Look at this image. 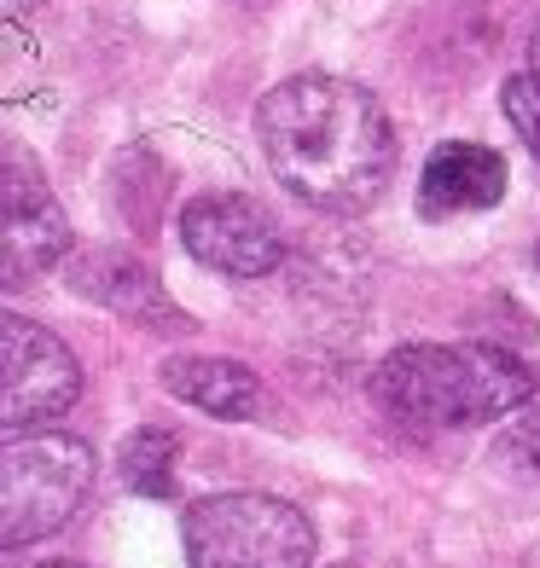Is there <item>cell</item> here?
<instances>
[{
  "mask_svg": "<svg viewBox=\"0 0 540 568\" xmlns=\"http://www.w3.org/2000/svg\"><path fill=\"white\" fill-rule=\"evenodd\" d=\"M82 395V366L47 325L7 314L0 320V429H47Z\"/></svg>",
  "mask_w": 540,
  "mask_h": 568,
  "instance_id": "cell-5",
  "label": "cell"
},
{
  "mask_svg": "<svg viewBox=\"0 0 540 568\" xmlns=\"http://www.w3.org/2000/svg\"><path fill=\"white\" fill-rule=\"evenodd\" d=\"M174 464H180V442L174 429L146 424L122 442V481L140 499H174Z\"/></svg>",
  "mask_w": 540,
  "mask_h": 568,
  "instance_id": "cell-11",
  "label": "cell"
},
{
  "mask_svg": "<svg viewBox=\"0 0 540 568\" xmlns=\"http://www.w3.org/2000/svg\"><path fill=\"white\" fill-rule=\"evenodd\" d=\"M180 244L198 267L227 273V278H268L286 262L273 215L244 192H203L180 210Z\"/></svg>",
  "mask_w": 540,
  "mask_h": 568,
  "instance_id": "cell-6",
  "label": "cell"
},
{
  "mask_svg": "<svg viewBox=\"0 0 540 568\" xmlns=\"http://www.w3.org/2000/svg\"><path fill=\"white\" fill-rule=\"evenodd\" d=\"M64 284H70L76 296H88L99 307H111V314H122L128 325L158 331V337H187V331H192V314L163 291V278L151 273L134 250L99 244V250L70 255Z\"/></svg>",
  "mask_w": 540,
  "mask_h": 568,
  "instance_id": "cell-7",
  "label": "cell"
},
{
  "mask_svg": "<svg viewBox=\"0 0 540 568\" xmlns=\"http://www.w3.org/2000/svg\"><path fill=\"white\" fill-rule=\"evenodd\" d=\"M500 197H506V158L477 140H442L419 174L424 221H459V215L494 210Z\"/></svg>",
  "mask_w": 540,
  "mask_h": 568,
  "instance_id": "cell-9",
  "label": "cell"
},
{
  "mask_svg": "<svg viewBox=\"0 0 540 568\" xmlns=\"http://www.w3.org/2000/svg\"><path fill=\"white\" fill-rule=\"evenodd\" d=\"M256 140L279 186L326 215L372 210L396 174L390 111L343 75H291L268 88L256 105Z\"/></svg>",
  "mask_w": 540,
  "mask_h": 568,
  "instance_id": "cell-1",
  "label": "cell"
},
{
  "mask_svg": "<svg viewBox=\"0 0 540 568\" xmlns=\"http://www.w3.org/2000/svg\"><path fill=\"white\" fill-rule=\"evenodd\" d=\"M500 453L518 464V470L540 476V400H529L523 412H511V429H506Z\"/></svg>",
  "mask_w": 540,
  "mask_h": 568,
  "instance_id": "cell-13",
  "label": "cell"
},
{
  "mask_svg": "<svg viewBox=\"0 0 540 568\" xmlns=\"http://www.w3.org/2000/svg\"><path fill=\"white\" fill-rule=\"evenodd\" d=\"M500 111L518 128V140L529 145V158L540 163V70H523L500 88Z\"/></svg>",
  "mask_w": 540,
  "mask_h": 568,
  "instance_id": "cell-12",
  "label": "cell"
},
{
  "mask_svg": "<svg viewBox=\"0 0 540 568\" xmlns=\"http://www.w3.org/2000/svg\"><path fill=\"white\" fill-rule=\"evenodd\" d=\"M64 250H70V221L59 210V197L47 192L36 163L23 151H12L7 158V273H0V284L23 291L36 273L59 267Z\"/></svg>",
  "mask_w": 540,
  "mask_h": 568,
  "instance_id": "cell-8",
  "label": "cell"
},
{
  "mask_svg": "<svg viewBox=\"0 0 540 568\" xmlns=\"http://www.w3.org/2000/svg\"><path fill=\"white\" fill-rule=\"evenodd\" d=\"M534 267H540V244H534Z\"/></svg>",
  "mask_w": 540,
  "mask_h": 568,
  "instance_id": "cell-17",
  "label": "cell"
},
{
  "mask_svg": "<svg viewBox=\"0 0 540 568\" xmlns=\"http://www.w3.org/2000/svg\"><path fill=\"white\" fill-rule=\"evenodd\" d=\"M36 7H41V0H7V18H12V23H18V18H30V12H36Z\"/></svg>",
  "mask_w": 540,
  "mask_h": 568,
  "instance_id": "cell-14",
  "label": "cell"
},
{
  "mask_svg": "<svg viewBox=\"0 0 540 568\" xmlns=\"http://www.w3.org/2000/svg\"><path fill=\"white\" fill-rule=\"evenodd\" d=\"M158 377L174 400L210 412V418H227V424H256L268 406L262 377L250 366H239V359H221V354H174V359H163Z\"/></svg>",
  "mask_w": 540,
  "mask_h": 568,
  "instance_id": "cell-10",
  "label": "cell"
},
{
  "mask_svg": "<svg viewBox=\"0 0 540 568\" xmlns=\"http://www.w3.org/2000/svg\"><path fill=\"white\" fill-rule=\"evenodd\" d=\"M529 59H534V70H540V30H534V41H529Z\"/></svg>",
  "mask_w": 540,
  "mask_h": 568,
  "instance_id": "cell-15",
  "label": "cell"
},
{
  "mask_svg": "<svg viewBox=\"0 0 540 568\" xmlns=\"http://www.w3.org/2000/svg\"><path fill=\"white\" fill-rule=\"evenodd\" d=\"M36 568H82V562H36Z\"/></svg>",
  "mask_w": 540,
  "mask_h": 568,
  "instance_id": "cell-16",
  "label": "cell"
},
{
  "mask_svg": "<svg viewBox=\"0 0 540 568\" xmlns=\"http://www.w3.org/2000/svg\"><path fill=\"white\" fill-rule=\"evenodd\" d=\"M93 447L76 435H12L0 447V546H36L59 534L93 494Z\"/></svg>",
  "mask_w": 540,
  "mask_h": 568,
  "instance_id": "cell-4",
  "label": "cell"
},
{
  "mask_svg": "<svg viewBox=\"0 0 540 568\" xmlns=\"http://www.w3.org/2000/svg\"><path fill=\"white\" fill-rule=\"evenodd\" d=\"M372 406L407 435H448L500 424L534 400V377L518 354L482 343H401L378 359Z\"/></svg>",
  "mask_w": 540,
  "mask_h": 568,
  "instance_id": "cell-2",
  "label": "cell"
},
{
  "mask_svg": "<svg viewBox=\"0 0 540 568\" xmlns=\"http://www.w3.org/2000/svg\"><path fill=\"white\" fill-rule=\"evenodd\" d=\"M192 568H308L314 523L279 494H203L180 516Z\"/></svg>",
  "mask_w": 540,
  "mask_h": 568,
  "instance_id": "cell-3",
  "label": "cell"
}]
</instances>
